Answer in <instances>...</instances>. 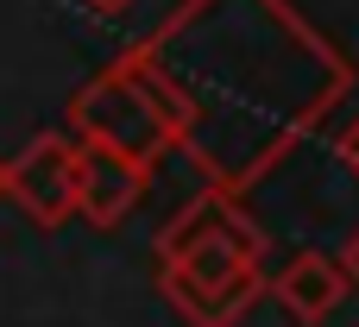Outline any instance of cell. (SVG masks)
I'll return each instance as SVG.
<instances>
[{
  "label": "cell",
  "mask_w": 359,
  "mask_h": 327,
  "mask_svg": "<svg viewBox=\"0 0 359 327\" xmlns=\"http://www.w3.org/2000/svg\"><path fill=\"white\" fill-rule=\"evenodd\" d=\"M341 290H347V271H341V265H328L322 252L297 258V265L284 271V284H278V296H284L303 321H322V315L341 302Z\"/></svg>",
  "instance_id": "obj_1"
},
{
  "label": "cell",
  "mask_w": 359,
  "mask_h": 327,
  "mask_svg": "<svg viewBox=\"0 0 359 327\" xmlns=\"http://www.w3.org/2000/svg\"><path fill=\"white\" fill-rule=\"evenodd\" d=\"M353 271H359V246H353Z\"/></svg>",
  "instance_id": "obj_2"
},
{
  "label": "cell",
  "mask_w": 359,
  "mask_h": 327,
  "mask_svg": "<svg viewBox=\"0 0 359 327\" xmlns=\"http://www.w3.org/2000/svg\"><path fill=\"white\" fill-rule=\"evenodd\" d=\"M101 6H120V0H101Z\"/></svg>",
  "instance_id": "obj_3"
}]
</instances>
